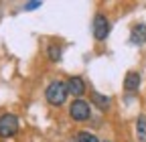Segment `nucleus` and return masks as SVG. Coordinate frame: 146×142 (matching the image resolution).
<instances>
[{
    "instance_id": "obj_11",
    "label": "nucleus",
    "mask_w": 146,
    "mask_h": 142,
    "mask_svg": "<svg viewBox=\"0 0 146 142\" xmlns=\"http://www.w3.org/2000/svg\"><path fill=\"white\" fill-rule=\"evenodd\" d=\"M77 142H100L98 136H94L91 132H79L77 134Z\"/></svg>"
},
{
    "instance_id": "obj_10",
    "label": "nucleus",
    "mask_w": 146,
    "mask_h": 142,
    "mask_svg": "<svg viewBox=\"0 0 146 142\" xmlns=\"http://www.w3.org/2000/svg\"><path fill=\"white\" fill-rule=\"evenodd\" d=\"M47 55H49V59H51L53 63L61 61V55H63L61 45H49V49H47Z\"/></svg>"
},
{
    "instance_id": "obj_8",
    "label": "nucleus",
    "mask_w": 146,
    "mask_h": 142,
    "mask_svg": "<svg viewBox=\"0 0 146 142\" xmlns=\"http://www.w3.org/2000/svg\"><path fill=\"white\" fill-rule=\"evenodd\" d=\"M91 102H94V104L98 106V110H102V112L110 110V104H112V100H110L108 96L98 94V92H94V94H91Z\"/></svg>"
},
{
    "instance_id": "obj_3",
    "label": "nucleus",
    "mask_w": 146,
    "mask_h": 142,
    "mask_svg": "<svg viewBox=\"0 0 146 142\" xmlns=\"http://www.w3.org/2000/svg\"><path fill=\"white\" fill-rule=\"evenodd\" d=\"M18 132V118L14 114L0 116V138H12Z\"/></svg>"
},
{
    "instance_id": "obj_1",
    "label": "nucleus",
    "mask_w": 146,
    "mask_h": 142,
    "mask_svg": "<svg viewBox=\"0 0 146 142\" xmlns=\"http://www.w3.org/2000/svg\"><path fill=\"white\" fill-rule=\"evenodd\" d=\"M69 92H67V83L65 81H51L47 85V90H45V98L51 106H63L65 100H67Z\"/></svg>"
},
{
    "instance_id": "obj_12",
    "label": "nucleus",
    "mask_w": 146,
    "mask_h": 142,
    "mask_svg": "<svg viewBox=\"0 0 146 142\" xmlns=\"http://www.w3.org/2000/svg\"><path fill=\"white\" fill-rule=\"evenodd\" d=\"M41 6V2H27L25 4V10H35V8H39Z\"/></svg>"
},
{
    "instance_id": "obj_6",
    "label": "nucleus",
    "mask_w": 146,
    "mask_h": 142,
    "mask_svg": "<svg viewBox=\"0 0 146 142\" xmlns=\"http://www.w3.org/2000/svg\"><path fill=\"white\" fill-rule=\"evenodd\" d=\"M140 87V73L138 71H128L124 77V90L126 92H136Z\"/></svg>"
},
{
    "instance_id": "obj_5",
    "label": "nucleus",
    "mask_w": 146,
    "mask_h": 142,
    "mask_svg": "<svg viewBox=\"0 0 146 142\" xmlns=\"http://www.w3.org/2000/svg\"><path fill=\"white\" fill-rule=\"evenodd\" d=\"M67 92H69V96H73L75 100H81V96L85 94V81L81 79V77H69V81H67Z\"/></svg>"
},
{
    "instance_id": "obj_7",
    "label": "nucleus",
    "mask_w": 146,
    "mask_h": 142,
    "mask_svg": "<svg viewBox=\"0 0 146 142\" xmlns=\"http://www.w3.org/2000/svg\"><path fill=\"white\" fill-rule=\"evenodd\" d=\"M130 43L132 45H144L146 43V25H134L132 27Z\"/></svg>"
},
{
    "instance_id": "obj_9",
    "label": "nucleus",
    "mask_w": 146,
    "mask_h": 142,
    "mask_svg": "<svg viewBox=\"0 0 146 142\" xmlns=\"http://www.w3.org/2000/svg\"><path fill=\"white\" fill-rule=\"evenodd\" d=\"M136 136L140 142H146V114L138 116L136 120Z\"/></svg>"
},
{
    "instance_id": "obj_2",
    "label": "nucleus",
    "mask_w": 146,
    "mask_h": 142,
    "mask_svg": "<svg viewBox=\"0 0 146 142\" xmlns=\"http://www.w3.org/2000/svg\"><path fill=\"white\" fill-rule=\"evenodd\" d=\"M69 116H71L73 122H85V120H89V116H91L89 104L85 100H73L71 106H69Z\"/></svg>"
},
{
    "instance_id": "obj_4",
    "label": "nucleus",
    "mask_w": 146,
    "mask_h": 142,
    "mask_svg": "<svg viewBox=\"0 0 146 142\" xmlns=\"http://www.w3.org/2000/svg\"><path fill=\"white\" fill-rule=\"evenodd\" d=\"M91 33H94V39L96 41H106L108 35H110V21L102 12H98L94 16V25H91Z\"/></svg>"
}]
</instances>
